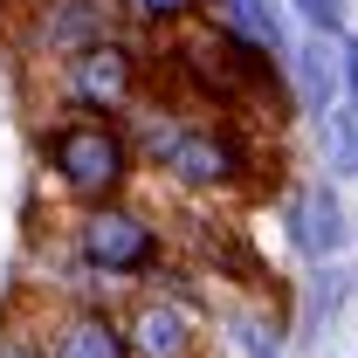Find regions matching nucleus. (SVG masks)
<instances>
[{"instance_id": "nucleus-10", "label": "nucleus", "mask_w": 358, "mask_h": 358, "mask_svg": "<svg viewBox=\"0 0 358 358\" xmlns=\"http://www.w3.org/2000/svg\"><path fill=\"white\" fill-rule=\"evenodd\" d=\"M345 76H352V103H358V48H345Z\"/></svg>"}, {"instance_id": "nucleus-2", "label": "nucleus", "mask_w": 358, "mask_h": 358, "mask_svg": "<svg viewBox=\"0 0 358 358\" xmlns=\"http://www.w3.org/2000/svg\"><path fill=\"white\" fill-rule=\"evenodd\" d=\"M69 255L90 275H103L117 289H138V282H152L166 268V227L152 221L145 207H131L124 193L117 200H90L69 221Z\"/></svg>"}, {"instance_id": "nucleus-9", "label": "nucleus", "mask_w": 358, "mask_h": 358, "mask_svg": "<svg viewBox=\"0 0 358 358\" xmlns=\"http://www.w3.org/2000/svg\"><path fill=\"white\" fill-rule=\"evenodd\" d=\"M296 7H303V14H310L317 28H338V0H296Z\"/></svg>"}, {"instance_id": "nucleus-3", "label": "nucleus", "mask_w": 358, "mask_h": 358, "mask_svg": "<svg viewBox=\"0 0 358 358\" xmlns=\"http://www.w3.org/2000/svg\"><path fill=\"white\" fill-rule=\"evenodd\" d=\"M55 96L69 110H110V117L138 110L145 103V42L124 28V35H103V42L62 55L55 62Z\"/></svg>"}, {"instance_id": "nucleus-1", "label": "nucleus", "mask_w": 358, "mask_h": 358, "mask_svg": "<svg viewBox=\"0 0 358 358\" xmlns=\"http://www.w3.org/2000/svg\"><path fill=\"white\" fill-rule=\"evenodd\" d=\"M138 138L124 117H110V110H62V117H48L42 124V173L76 200H117L124 186L138 179Z\"/></svg>"}, {"instance_id": "nucleus-8", "label": "nucleus", "mask_w": 358, "mask_h": 358, "mask_svg": "<svg viewBox=\"0 0 358 358\" xmlns=\"http://www.w3.org/2000/svg\"><path fill=\"white\" fill-rule=\"evenodd\" d=\"M0 358H48L42 310H35V324H0Z\"/></svg>"}, {"instance_id": "nucleus-6", "label": "nucleus", "mask_w": 358, "mask_h": 358, "mask_svg": "<svg viewBox=\"0 0 358 358\" xmlns=\"http://www.w3.org/2000/svg\"><path fill=\"white\" fill-rule=\"evenodd\" d=\"M42 338H48V358H131L117 303H83V296L76 303H48Z\"/></svg>"}, {"instance_id": "nucleus-4", "label": "nucleus", "mask_w": 358, "mask_h": 358, "mask_svg": "<svg viewBox=\"0 0 358 358\" xmlns=\"http://www.w3.org/2000/svg\"><path fill=\"white\" fill-rule=\"evenodd\" d=\"M124 338H131V358H207V331H200V310L193 296L173 289V282H138L124 289Z\"/></svg>"}, {"instance_id": "nucleus-5", "label": "nucleus", "mask_w": 358, "mask_h": 358, "mask_svg": "<svg viewBox=\"0 0 358 358\" xmlns=\"http://www.w3.org/2000/svg\"><path fill=\"white\" fill-rule=\"evenodd\" d=\"M124 28H138L124 0H42L35 14H21V48L55 69L62 55L103 42V35H124Z\"/></svg>"}, {"instance_id": "nucleus-7", "label": "nucleus", "mask_w": 358, "mask_h": 358, "mask_svg": "<svg viewBox=\"0 0 358 358\" xmlns=\"http://www.w3.org/2000/svg\"><path fill=\"white\" fill-rule=\"evenodd\" d=\"M207 7H214V0H124V14H131L145 35H173V28H193Z\"/></svg>"}]
</instances>
